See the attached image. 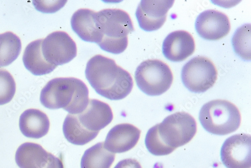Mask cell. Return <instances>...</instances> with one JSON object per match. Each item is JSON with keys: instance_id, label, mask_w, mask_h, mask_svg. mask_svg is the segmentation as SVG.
I'll list each match as a JSON object with an SVG mask.
<instances>
[{"instance_id": "cell-1", "label": "cell", "mask_w": 251, "mask_h": 168, "mask_svg": "<svg viewBox=\"0 0 251 168\" xmlns=\"http://www.w3.org/2000/svg\"><path fill=\"white\" fill-rule=\"evenodd\" d=\"M85 74L91 86L100 95L111 100L126 97L133 87L130 74L111 58L96 55L88 62Z\"/></svg>"}, {"instance_id": "cell-2", "label": "cell", "mask_w": 251, "mask_h": 168, "mask_svg": "<svg viewBox=\"0 0 251 168\" xmlns=\"http://www.w3.org/2000/svg\"><path fill=\"white\" fill-rule=\"evenodd\" d=\"M86 84L75 78H57L49 81L42 89L40 100L50 110L62 109L70 114L85 111L89 102Z\"/></svg>"}, {"instance_id": "cell-3", "label": "cell", "mask_w": 251, "mask_h": 168, "mask_svg": "<svg viewBox=\"0 0 251 168\" xmlns=\"http://www.w3.org/2000/svg\"><path fill=\"white\" fill-rule=\"evenodd\" d=\"M101 39L98 45L104 51L118 55L128 45V35L134 31L129 15L121 9H106L96 13Z\"/></svg>"}, {"instance_id": "cell-4", "label": "cell", "mask_w": 251, "mask_h": 168, "mask_svg": "<svg viewBox=\"0 0 251 168\" xmlns=\"http://www.w3.org/2000/svg\"><path fill=\"white\" fill-rule=\"evenodd\" d=\"M199 119L207 132L225 136L240 127L241 116L235 105L225 100H215L205 104L201 110Z\"/></svg>"}, {"instance_id": "cell-5", "label": "cell", "mask_w": 251, "mask_h": 168, "mask_svg": "<svg viewBox=\"0 0 251 168\" xmlns=\"http://www.w3.org/2000/svg\"><path fill=\"white\" fill-rule=\"evenodd\" d=\"M135 79L141 91L149 96H155L169 90L174 76L170 67L163 61L148 59L137 67Z\"/></svg>"}, {"instance_id": "cell-6", "label": "cell", "mask_w": 251, "mask_h": 168, "mask_svg": "<svg viewBox=\"0 0 251 168\" xmlns=\"http://www.w3.org/2000/svg\"><path fill=\"white\" fill-rule=\"evenodd\" d=\"M155 126L162 142L174 150L189 142L197 130L195 118L185 112L171 114Z\"/></svg>"}, {"instance_id": "cell-7", "label": "cell", "mask_w": 251, "mask_h": 168, "mask_svg": "<svg viewBox=\"0 0 251 168\" xmlns=\"http://www.w3.org/2000/svg\"><path fill=\"white\" fill-rule=\"evenodd\" d=\"M217 78L218 72L213 62L203 56L192 58L181 71L183 85L193 93L206 92L213 87Z\"/></svg>"}, {"instance_id": "cell-8", "label": "cell", "mask_w": 251, "mask_h": 168, "mask_svg": "<svg viewBox=\"0 0 251 168\" xmlns=\"http://www.w3.org/2000/svg\"><path fill=\"white\" fill-rule=\"evenodd\" d=\"M42 53L50 64L56 66L72 61L77 55V47L71 37L64 31H55L43 39Z\"/></svg>"}, {"instance_id": "cell-9", "label": "cell", "mask_w": 251, "mask_h": 168, "mask_svg": "<svg viewBox=\"0 0 251 168\" xmlns=\"http://www.w3.org/2000/svg\"><path fill=\"white\" fill-rule=\"evenodd\" d=\"M251 138L245 134L234 135L223 144L221 158L226 168H251Z\"/></svg>"}, {"instance_id": "cell-10", "label": "cell", "mask_w": 251, "mask_h": 168, "mask_svg": "<svg viewBox=\"0 0 251 168\" xmlns=\"http://www.w3.org/2000/svg\"><path fill=\"white\" fill-rule=\"evenodd\" d=\"M15 161L20 168H64L61 158L33 142L21 145L16 152Z\"/></svg>"}, {"instance_id": "cell-11", "label": "cell", "mask_w": 251, "mask_h": 168, "mask_svg": "<svg viewBox=\"0 0 251 168\" xmlns=\"http://www.w3.org/2000/svg\"><path fill=\"white\" fill-rule=\"evenodd\" d=\"M174 1H141L136 12L140 28L145 31L159 29Z\"/></svg>"}, {"instance_id": "cell-12", "label": "cell", "mask_w": 251, "mask_h": 168, "mask_svg": "<svg viewBox=\"0 0 251 168\" xmlns=\"http://www.w3.org/2000/svg\"><path fill=\"white\" fill-rule=\"evenodd\" d=\"M196 29L202 38L216 41L225 37L231 30V25L227 16L215 10L203 11L197 17Z\"/></svg>"}, {"instance_id": "cell-13", "label": "cell", "mask_w": 251, "mask_h": 168, "mask_svg": "<svg viewBox=\"0 0 251 168\" xmlns=\"http://www.w3.org/2000/svg\"><path fill=\"white\" fill-rule=\"evenodd\" d=\"M75 115L82 129L93 133H99L113 119L109 105L96 99H90L85 111Z\"/></svg>"}, {"instance_id": "cell-14", "label": "cell", "mask_w": 251, "mask_h": 168, "mask_svg": "<svg viewBox=\"0 0 251 168\" xmlns=\"http://www.w3.org/2000/svg\"><path fill=\"white\" fill-rule=\"evenodd\" d=\"M141 131L135 126L123 123L115 126L109 132L104 148L113 153H123L132 149L138 143Z\"/></svg>"}, {"instance_id": "cell-15", "label": "cell", "mask_w": 251, "mask_h": 168, "mask_svg": "<svg viewBox=\"0 0 251 168\" xmlns=\"http://www.w3.org/2000/svg\"><path fill=\"white\" fill-rule=\"evenodd\" d=\"M195 48L193 36L186 31L178 30L167 36L163 41L162 52L167 59L180 62L192 56Z\"/></svg>"}, {"instance_id": "cell-16", "label": "cell", "mask_w": 251, "mask_h": 168, "mask_svg": "<svg viewBox=\"0 0 251 168\" xmlns=\"http://www.w3.org/2000/svg\"><path fill=\"white\" fill-rule=\"evenodd\" d=\"M96 13L88 9L76 11L71 19L74 31L83 41L99 45L101 39L96 20Z\"/></svg>"}, {"instance_id": "cell-17", "label": "cell", "mask_w": 251, "mask_h": 168, "mask_svg": "<svg viewBox=\"0 0 251 168\" xmlns=\"http://www.w3.org/2000/svg\"><path fill=\"white\" fill-rule=\"evenodd\" d=\"M21 132L27 138L38 139L48 134L50 121L47 115L36 109H29L21 115L19 119Z\"/></svg>"}, {"instance_id": "cell-18", "label": "cell", "mask_w": 251, "mask_h": 168, "mask_svg": "<svg viewBox=\"0 0 251 168\" xmlns=\"http://www.w3.org/2000/svg\"><path fill=\"white\" fill-rule=\"evenodd\" d=\"M43 39L31 42L26 48L23 61L26 69L33 75L43 76L53 72L57 66L50 64L44 57L41 51Z\"/></svg>"}, {"instance_id": "cell-19", "label": "cell", "mask_w": 251, "mask_h": 168, "mask_svg": "<svg viewBox=\"0 0 251 168\" xmlns=\"http://www.w3.org/2000/svg\"><path fill=\"white\" fill-rule=\"evenodd\" d=\"M115 155L104 148L103 142H99L87 150L81 160V168H110Z\"/></svg>"}, {"instance_id": "cell-20", "label": "cell", "mask_w": 251, "mask_h": 168, "mask_svg": "<svg viewBox=\"0 0 251 168\" xmlns=\"http://www.w3.org/2000/svg\"><path fill=\"white\" fill-rule=\"evenodd\" d=\"M63 132L66 139L71 143L82 145L86 144L98 135L99 133H90L83 129L75 115L68 114L63 125Z\"/></svg>"}, {"instance_id": "cell-21", "label": "cell", "mask_w": 251, "mask_h": 168, "mask_svg": "<svg viewBox=\"0 0 251 168\" xmlns=\"http://www.w3.org/2000/svg\"><path fill=\"white\" fill-rule=\"evenodd\" d=\"M22 41L12 32L0 34V67H7L14 61L22 51Z\"/></svg>"}, {"instance_id": "cell-22", "label": "cell", "mask_w": 251, "mask_h": 168, "mask_svg": "<svg viewBox=\"0 0 251 168\" xmlns=\"http://www.w3.org/2000/svg\"><path fill=\"white\" fill-rule=\"evenodd\" d=\"M251 25L246 24L239 28L235 32L232 44L235 52L244 60H250Z\"/></svg>"}, {"instance_id": "cell-23", "label": "cell", "mask_w": 251, "mask_h": 168, "mask_svg": "<svg viewBox=\"0 0 251 168\" xmlns=\"http://www.w3.org/2000/svg\"><path fill=\"white\" fill-rule=\"evenodd\" d=\"M16 89V83L12 75L6 70L0 69V106L12 100Z\"/></svg>"}, {"instance_id": "cell-24", "label": "cell", "mask_w": 251, "mask_h": 168, "mask_svg": "<svg viewBox=\"0 0 251 168\" xmlns=\"http://www.w3.org/2000/svg\"><path fill=\"white\" fill-rule=\"evenodd\" d=\"M67 1H33V4L35 9L45 13H55L64 7Z\"/></svg>"}, {"instance_id": "cell-25", "label": "cell", "mask_w": 251, "mask_h": 168, "mask_svg": "<svg viewBox=\"0 0 251 168\" xmlns=\"http://www.w3.org/2000/svg\"><path fill=\"white\" fill-rule=\"evenodd\" d=\"M114 168H142V167L137 160L127 159L119 162Z\"/></svg>"}]
</instances>
